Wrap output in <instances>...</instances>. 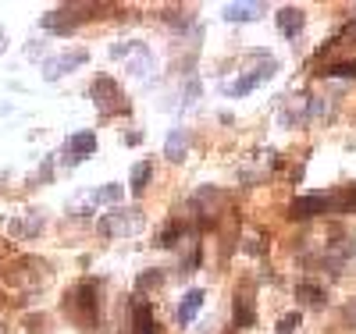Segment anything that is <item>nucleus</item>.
Masks as SVG:
<instances>
[{
	"instance_id": "nucleus-5",
	"label": "nucleus",
	"mask_w": 356,
	"mask_h": 334,
	"mask_svg": "<svg viewBox=\"0 0 356 334\" xmlns=\"http://www.w3.org/2000/svg\"><path fill=\"white\" fill-rule=\"evenodd\" d=\"M303 25H307L303 8H282V11H278V28H282V36H289V40L300 36Z\"/></svg>"
},
{
	"instance_id": "nucleus-3",
	"label": "nucleus",
	"mask_w": 356,
	"mask_h": 334,
	"mask_svg": "<svg viewBox=\"0 0 356 334\" xmlns=\"http://www.w3.org/2000/svg\"><path fill=\"white\" fill-rule=\"evenodd\" d=\"M86 60H89L86 50H68V53H61V57H50L47 65H43V78H47V82H57L61 75H68L72 68L86 65Z\"/></svg>"
},
{
	"instance_id": "nucleus-1",
	"label": "nucleus",
	"mask_w": 356,
	"mask_h": 334,
	"mask_svg": "<svg viewBox=\"0 0 356 334\" xmlns=\"http://www.w3.org/2000/svg\"><path fill=\"white\" fill-rule=\"evenodd\" d=\"M65 310H68V317H72L79 327L97 324V285H93V281L75 285L72 295H68V302H65Z\"/></svg>"
},
{
	"instance_id": "nucleus-6",
	"label": "nucleus",
	"mask_w": 356,
	"mask_h": 334,
	"mask_svg": "<svg viewBox=\"0 0 356 334\" xmlns=\"http://www.w3.org/2000/svg\"><path fill=\"white\" fill-rule=\"evenodd\" d=\"M186 153H189V132L186 128H175L171 135H168V146H164V157L168 160H186Z\"/></svg>"
},
{
	"instance_id": "nucleus-17",
	"label": "nucleus",
	"mask_w": 356,
	"mask_h": 334,
	"mask_svg": "<svg viewBox=\"0 0 356 334\" xmlns=\"http://www.w3.org/2000/svg\"><path fill=\"white\" fill-rule=\"evenodd\" d=\"M296 327H300V313H289V317L278 320V334H292Z\"/></svg>"
},
{
	"instance_id": "nucleus-2",
	"label": "nucleus",
	"mask_w": 356,
	"mask_h": 334,
	"mask_svg": "<svg viewBox=\"0 0 356 334\" xmlns=\"http://www.w3.org/2000/svg\"><path fill=\"white\" fill-rule=\"evenodd\" d=\"M89 97L97 100V107H100L104 117L114 114L118 107H125V103H122V89H118V82L107 78V75H97V78H93V85H89Z\"/></svg>"
},
{
	"instance_id": "nucleus-4",
	"label": "nucleus",
	"mask_w": 356,
	"mask_h": 334,
	"mask_svg": "<svg viewBox=\"0 0 356 334\" xmlns=\"http://www.w3.org/2000/svg\"><path fill=\"white\" fill-rule=\"evenodd\" d=\"M332 206V199L328 196H303V199H292V206H289V217L292 221H307V217H317V214H324V210Z\"/></svg>"
},
{
	"instance_id": "nucleus-14",
	"label": "nucleus",
	"mask_w": 356,
	"mask_h": 334,
	"mask_svg": "<svg viewBox=\"0 0 356 334\" xmlns=\"http://www.w3.org/2000/svg\"><path fill=\"white\" fill-rule=\"evenodd\" d=\"M161 281H164V274H161V270H146V274H139L136 288H139V292H150V288H157Z\"/></svg>"
},
{
	"instance_id": "nucleus-13",
	"label": "nucleus",
	"mask_w": 356,
	"mask_h": 334,
	"mask_svg": "<svg viewBox=\"0 0 356 334\" xmlns=\"http://www.w3.org/2000/svg\"><path fill=\"white\" fill-rule=\"evenodd\" d=\"M296 295H300L303 302H307V306H324V288H317V285H300V288H296Z\"/></svg>"
},
{
	"instance_id": "nucleus-19",
	"label": "nucleus",
	"mask_w": 356,
	"mask_h": 334,
	"mask_svg": "<svg viewBox=\"0 0 356 334\" xmlns=\"http://www.w3.org/2000/svg\"><path fill=\"white\" fill-rule=\"evenodd\" d=\"M0 334H8V331H4V327H0Z\"/></svg>"
},
{
	"instance_id": "nucleus-8",
	"label": "nucleus",
	"mask_w": 356,
	"mask_h": 334,
	"mask_svg": "<svg viewBox=\"0 0 356 334\" xmlns=\"http://www.w3.org/2000/svg\"><path fill=\"white\" fill-rule=\"evenodd\" d=\"M203 292L200 288H193V292H186V299L178 302V324H193V317L200 313V306H203Z\"/></svg>"
},
{
	"instance_id": "nucleus-11",
	"label": "nucleus",
	"mask_w": 356,
	"mask_h": 334,
	"mask_svg": "<svg viewBox=\"0 0 356 334\" xmlns=\"http://www.w3.org/2000/svg\"><path fill=\"white\" fill-rule=\"evenodd\" d=\"M132 334H157V324H154V313L146 306H136V327Z\"/></svg>"
},
{
	"instance_id": "nucleus-18",
	"label": "nucleus",
	"mask_w": 356,
	"mask_h": 334,
	"mask_svg": "<svg viewBox=\"0 0 356 334\" xmlns=\"http://www.w3.org/2000/svg\"><path fill=\"white\" fill-rule=\"evenodd\" d=\"M4 40H8V36H4V28H0V53H4Z\"/></svg>"
},
{
	"instance_id": "nucleus-10",
	"label": "nucleus",
	"mask_w": 356,
	"mask_h": 334,
	"mask_svg": "<svg viewBox=\"0 0 356 334\" xmlns=\"http://www.w3.org/2000/svg\"><path fill=\"white\" fill-rule=\"evenodd\" d=\"M260 11H264V4H228L225 8V18L228 22H253Z\"/></svg>"
},
{
	"instance_id": "nucleus-7",
	"label": "nucleus",
	"mask_w": 356,
	"mask_h": 334,
	"mask_svg": "<svg viewBox=\"0 0 356 334\" xmlns=\"http://www.w3.org/2000/svg\"><path fill=\"white\" fill-rule=\"evenodd\" d=\"M93 149H97V135H93V132H75V135L68 139V153H72V160L89 157Z\"/></svg>"
},
{
	"instance_id": "nucleus-9",
	"label": "nucleus",
	"mask_w": 356,
	"mask_h": 334,
	"mask_svg": "<svg viewBox=\"0 0 356 334\" xmlns=\"http://www.w3.org/2000/svg\"><path fill=\"white\" fill-rule=\"evenodd\" d=\"M150 178H154L150 160L136 164V167H132V178H129V189H132V196H143V192H146V185H150Z\"/></svg>"
},
{
	"instance_id": "nucleus-15",
	"label": "nucleus",
	"mask_w": 356,
	"mask_h": 334,
	"mask_svg": "<svg viewBox=\"0 0 356 334\" xmlns=\"http://www.w3.org/2000/svg\"><path fill=\"white\" fill-rule=\"evenodd\" d=\"M324 75H332V78H356V60H342V65H332Z\"/></svg>"
},
{
	"instance_id": "nucleus-16",
	"label": "nucleus",
	"mask_w": 356,
	"mask_h": 334,
	"mask_svg": "<svg viewBox=\"0 0 356 334\" xmlns=\"http://www.w3.org/2000/svg\"><path fill=\"white\" fill-rule=\"evenodd\" d=\"M122 199V185H107L100 192H93V203H118Z\"/></svg>"
},
{
	"instance_id": "nucleus-12",
	"label": "nucleus",
	"mask_w": 356,
	"mask_h": 334,
	"mask_svg": "<svg viewBox=\"0 0 356 334\" xmlns=\"http://www.w3.org/2000/svg\"><path fill=\"white\" fill-rule=\"evenodd\" d=\"M235 327H253V302L235 299Z\"/></svg>"
}]
</instances>
